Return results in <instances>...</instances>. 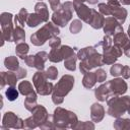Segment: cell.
Wrapping results in <instances>:
<instances>
[{
  "instance_id": "6",
  "label": "cell",
  "mask_w": 130,
  "mask_h": 130,
  "mask_svg": "<svg viewBox=\"0 0 130 130\" xmlns=\"http://www.w3.org/2000/svg\"><path fill=\"white\" fill-rule=\"evenodd\" d=\"M73 11H74L73 2H70V1L64 2L63 4H61V6L56 11L53 12L51 16L52 22H54L57 26L64 27L71 20Z\"/></svg>"
},
{
  "instance_id": "28",
  "label": "cell",
  "mask_w": 130,
  "mask_h": 130,
  "mask_svg": "<svg viewBox=\"0 0 130 130\" xmlns=\"http://www.w3.org/2000/svg\"><path fill=\"white\" fill-rule=\"evenodd\" d=\"M114 129L116 130H125V129H130V119L128 118H117L113 124Z\"/></svg>"
},
{
  "instance_id": "34",
  "label": "cell",
  "mask_w": 130,
  "mask_h": 130,
  "mask_svg": "<svg viewBox=\"0 0 130 130\" xmlns=\"http://www.w3.org/2000/svg\"><path fill=\"white\" fill-rule=\"evenodd\" d=\"M112 45H113V39L111 38V36L105 35V37L103 38V40H102L100 43H98L94 47H95V48L101 47V48H102V51H103V50H107V49L111 48Z\"/></svg>"
},
{
  "instance_id": "13",
  "label": "cell",
  "mask_w": 130,
  "mask_h": 130,
  "mask_svg": "<svg viewBox=\"0 0 130 130\" xmlns=\"http://www.w3.org/2000/svg\"><path fill=\"white\" fill-rule=\"evenodd\" d=\"M73 4H74V10H75L77 16L82 21L88 23V21L91 17L92 9L89 8L88 6H86L84 3H73Z\"/></svg>"
},
{
  "instance_id": "29",
  "label": "cell",
  "mask_w": 130,
  "mask_h": 130,
  "mask_svg": "<svg viewBox=\"0 0 130 130\" xmlns=\"http://www.w3.org/2000/svg\"><path fill=\"white\" fill-rule=\"evenodd\" d=\"M25 39V31L22 26L20 25H15L14 30H13V42L18 44L23 42Z\"/></svg>"
},
{
  "instance_id": "41",
  "label": "cell",
  "mask_w": 130,
  "mask_h": 130,
  "mask_svg": "<svg viewBox=\"0 0 130 130\" xmlns=\"http://www.w3.org/2000/svg\"><path fill=\"white\" fill-rule=\"evenodd\" d=\"M94 72H95V75H96V80H98V82L103 83V82L106 80V78H107V73H106V71H105L104 69H102V68H99V69H96Z\"/></svg>"
},
{
  "instance_id": "31",
  "label": "cell",
  "mask_w": 130,
  "mask_h": 130,
  "mask_svg": "<svg viewBox=\"0 0 130 130\" xmlns=\"http://www.w3.org/2000/svg\"><path fill=\"white\" fill-rule=\"evenodd\" d=\"M18 90H19V92H20L22 95H25V96H26L27 94H29L30 92L35 91L32 85H31V83H30L29 81H27V80H23V81H21V82L18 84Z\"/></svg>"
},
{
  "instance_id": "48",
  "label": "cell",
  "mask_w": 130,
  "mask_h": 130,
  "mask_svg": "<svg viewBox=\"0 0 130 130\" xmlns=\"http://www.w3.org/2000/svg\"><path fill=\"white\" fill-rule=\"evenodd\" d=\"M49 4H50V7L52 8L53 11H56L61 6L60 0H49Z\"/></svg>"
},
{
  "instance_id": "25",
  "label": "cell",
  "mask_w": 130,
  "mask_h": 130,
  "mask_svg": "<svg viewBox=\"0 0 130 130\" xmlns=\"http://www.w3.org/2000/svg\"><path fill=\"white\" fill-rule=\"evenodd\" d=\"M28 12L27 10L23 7L19 10V12L14 16V25H20V26H24V24H26V20L28 17Z\"/></svg>"
},
{
  "instance_id": "39",
  "label": "cell",
  "mask_w": 130,
  "mask_h": 130,
  "mask_svg": "<svg viewBox=\"0 0 130 130\" xmlns=\"http://www.w3.org/2000/svg\"><path fill=\"white\" fill-rule=\"evenodd\" d=\"M74 129H81V130H83V129H91V130H93L94 129V124L92 123V122H89V121H84V122H79L78 121V123H77V125L75 126V128Z\"/></svg>"
},
{
  "instance_id": "49",
  "label": "cell",
  "mask_w": 130,
  "mask_h": 130,
  "mask_svg": "<svg viewBox=\"0 0 130 130\" xmlns=\"http://www.w3.org/2000/svg\"><path fill=\"white\" fill-rule=\"evenodd\" d=\"M123 53H124L127 57H129V58H130V47H129V48H127V49H125V50H123Z\"/></svg>"
},
{
  "instance_id": "46",
  "label": "cell",
  "mask_w": 130,
  "mask_h": 130,
  "mask_svg": "<svg viewBox=\"0 0 130 130\" xmlns=\"http://www.w3.org/2000/svg\"><path fill=\"white\" fill-rule=\"evenodd\" d=\"M24 62L28 67H35V55H27L24 58Z\"/></svg>"
},
{
  "instance_id": "30",
  "label": "cell",
  "mask_w": 130,
  "mask_h": 130,
  "mask_svg": "<svg viewBox=\"0 0 130 130\" xmlns=\"http://www.w3.org/2000/svg\"><path fill=\"white\" fill-rule=\"evenodd\" d=\"M42 22H44V20L38 13L34 12V13H29L28 14V17H27V20H26V24L29 27H36L39 24H41Z\"/></svg>"
},
{
  "instance_id": "18",
  "label": "cell",
  "mask_w": 130,
  "mask_h": 130,
  "mask_svg": "<svg viewBox=\"0 0 130 130\" xmlns=\"http://www.w3.org/2000/svg\"><path fill=\"white\" fill-rule=\"evenodd\" d=\"M104 22H105V17L102 13L98 12L95 9H92V13H91V17L88 21V24L94 28V29H99L102 28L104 26Z\"/></svg>"
},
{
  "instance_id": "21",
  "label": "cell",
  "mask_w": 130,
  "mask_h": 130,
  "mask_svg": "<svg viewBox=\"0 0 130 130\" xmlns=\"http://www.w3.org/2000/svg\"><path fill=\"white\" fill-rule=\"evenodd\" d=\"M35 12L38 13L44 20V22H48L49 20V11H48V6L45 2L39 1L35 5Z\"/></svg>"
},
{
  "instance_id": "27",
  "label": "cell",
  "mask_w": 130,
  "mask_h": 130,
  "mask_svg": "<svg viewBox=\"0 0 130 130\" xmlns=\"http://www.w3.org/2000/svg\"><path fill=\"white\" fill-rule=\"evenodd\" d=\"M29 51V47L26 43L24 42H21V43H18L16 44V47H15V53H16V56L19 57L20 59L24 60V58L27 56V53Z\"/></svg>"
},
{
  "instance_id": "32",
  "label": "cell",
  "mask_w": 130,
  "mask_h": 130,
  "mask_svg": "<svg viewBox=\"0 0 130 130\" xmlns=\"http://www.w3.org/2000/svg\"><path fill=\"white\" fill-rule=\"evenodd\" d=\"M103 62H104V64H106V65H112V64H114L116 61H117V57L115 56V55H113L112 53H111V51H110V48L109 49H107V50H103Z\"/></svg>"
},
{
  "instance_id": "4",
  "label": "cell",
  "mask_w": 130,
  "mask_h": 130,
  "mask_svg": "<svg viewBox=\"0 0 130 130\" xmlns=\"http://www.w3.org/2000/svg\"><path fill=\"white\" fill-rule=\"evenodd\" d=\"M107 113L111 117L119 118L130 109V95H113L107 100Z\"/></svg>"
},
{
  "instance_id": "35",
  "label": "cell",
  "mask_w": 130,
  "mask_h": 130,
  "mask_svg": "<svg viewBox=\"0 0 130 130\" xmlns=\"http://www.w3.org/2000/svg\"><path fill=\"white\" fill-rule=\"evenodd\" d=\"M19 93H20L19 90L16 89L14 86H9V87L5 90V95H6L7 100L10 101V102H13V101L17 100Z\"/></svg>"
},
{
  "instance_id": "9",
  "label": "cell",
  "mask_w": 130,
  "mask_h": 130,
  "mask_svg": "<svg viewBox=\"0 0 130 130\" xmlns=\"http://www.w3.org/2000/svg\"><path fill=\"white\" fill-rule=\"evenodd\" d=\"M9 128H14V129L24 128V120H22L16 114L10 111L4 113L2 118V125H1V129H9Z\"/></svg>"
},
{
  "instance_id": "1",
  "label": "cell",
  "mask_w": 130,
  "mask_h": 130,
  "mask_svg": "<svg viewBox=\"0 0 130 130\" xmlns=\"http://www.w3.org/2000/svg\"><path fill=\"white\" fill-rule=\"evenodd\" d=\"M77 58L80 60L79 70L82 74H85L93 68L105 65L103 62V55L96 51L95 47L89 46L80 49L77 52Z\"/></svg>"
},
{
  "instance_id": "7",
  "label": "cell",
  "mask_w": 130,
  "mask_h": 130,
  "mask_svg": "<svg viewBox=\"0 0 130 130\" xmlns=\"http://www.w3.org/2000/svg\"><path fill=\"white\" fill-rule=\"evenodd\" d=\"M47 80L48 78L45 74V71L43 70H38L32 75V83L38 94H41V95L52 94L54 85L52 82H49Z\"/></svg>"
},
{
  "instance_id": "24",
  "label": "cell",
  "mask_w": 130,
  "mask_h": 130,
  "mask_svg": "<svg viewBox=\"0 0 130 130\" xmlns=\"http://www.w3.org/2000/svg\"><path fill=\"white\" fill-rule=\"evenodd\" d=\"M23 105H24V108L27 111L31 112L38 106V104H37V91H32L29 94H27L25 96V100L23 102Z\"/></svg>"
},
{
  "instance_id": "45",
  "label": "cell",
  "mask_w": 130,
  "mask_h": 130,
  "mask_svg": "<svg viewBox=\"0 0 130 130\" xmlns=\"http://www.w3.org/2000/svg\"><path fill=\"white\" fill-rule=\"evenodd\" d=\"M14 72H15V74H16V76H17L18 79H23V78L27 75L26 69H24V68H22V67H20V66H19V68H18L16 71H14Z\"/></svg>"
},
{
  "instance_id": "56",
  "label": "cell",
  "mask_w": 130,
  "mask_h": 130,
  "mask_svg": "<svg viewBox=\"0 0 130 130\" xmlns=\"http://www.w3.org/2000/svg\"><path fill=\"white\" fill-rule=\"evenodd\" d=\"M107 1H108V0H107Z\"/></svg>"
},
{
  "instance_id": "12",
  "label": "cell",
  "mask_w": 130,
  "mask_h": 130,
  "mask_svg": "<svg viewBox=\"0 0 130 130\" xmlns=\"http://www.w3.org/2000/svg\"><path fill=\"white\" fill-rule=\"evenodd\" d=\"M31 117L34 119V121L36 122V124L38 125V127L40 128L50 117L47 109L42 106V105H38L32 111H31Z\"/></svg>"
},
{
  "instance_id": "19",
  "label": "cell",
  "mask_w": 130,
  "mask_h": 130,
  "mask_svg": "<svg viewBox=\"0 0 130 130\" xmlns=\"http://www.w3.org/2000/svg\"><path fill=\"white\" fill-rule=\"evenodd\" d=\"M94 95L98 101L100 102H106L110 96V91H109V88L107 86V83H102L99 87H96L94 89Z\"/></svg>"
},
{
  "instance_id": "50",
  "label": "cell",
  "mask_w": 130,
  "mask_h": 130,
  "mask_svg": "<svg viewBox=\"0 0 130 130\" xmlns=\"http://www.w3.org/2000/svg\"><path fill=\"white\" fill-rule=\"evenodd\" d=\"M122 5H130V0H119Z\"/></svg>"
},
{
  "instance_id": "2",
  "label": "cell",
  "mask_w": 130,
  "mask_h": 130,
  "mask_svg": "<svg viewBox=\"0 0 130 130\" xmlns=\"http://www.w3.org/2000/svg\"><path fill=\"white\" fill-rule=\"evenodd\" d=\"M52 120L55 129L57 130L74 129L78 123V118L74 112L66 110L61 107H57L54 110L52 114Z\"/></svg>"
},
{
  "instance_id": "3",
  "label": "cell",
  "mask_w": 130,
  "mask_h": 130,
  "mask_svg": "<svg viewBox=\"0 0 130 130\" xmlns=\"http://www.w3.org/2000/svg\"><path fill=\"white\" fill-rule=\"evenodd\" d=\"M74 86V77L70 74L63 75L60 80L54 85L52 92V101L55 105L59 106L63 103L64 98L71 91Z\"/></svg>"
},
{
  "instance_id": "23",
  "label": "cell",
  "mask_w": 130,
  "mask_h": 130,
  "mask_svg": "<svg viewBox=\"0 0 130 130\" xmlns=\"http://www.w3.org/2000/svg\"><path fill=\"white\" fill-rule=\"evenodd\" d=\"M49 60L53 63H59L64 60L62 53V45L57 48H51V51L49 53Z\"/></svg>"
},
{
  "instance_id": "11",
  "label": "cell",
  "mask_w": 130,
  "mask_h": 130,
  "mask_svg": "<svg viewBox=\"0 0 130 130\" xmlns=\"http://www.w3.org/2000/svg\"><path fill=\"white\" fill-rule=\"evenodd\" d=\"M103 29L105 35H109V36H114L117 32L124 31L122 24L113 16H108L105 18Z\"/></svg>"
},
{
  "instance_id": "33",
  "label": "cell",
  "mask_w": 130,
  "mask_h": 130,
  "mask_svg": "<svg viewBox=\"0 0 130 130\" xmlns=\"http://www.w3.org/2000/svg\"><path fill=\"white\" fill-rule=\"evenodd\" d=\"M77 54H73L72 56L68 57L64 60V67L69 71H74L76 69V60H77Z\"/></svg>"
},
{
  "instance_id": "54",
  "label": "cell",
  "mask_w": 130,
  "mask_h": 130,
  "mask_svg": "<svg viewBox=\"0 0 130 130\" xmlns=\"http://www.w3.org/2000/svg\"><path fill=\"white\" fill-rule=\"evenodd\" d=\"M127 112H128V114H129V115H130V109H129V110H128V111H127Z\"/></svg>"
},
{
  "instance_id": "51",
  "label": "cell",
  "mask_w": 130,
  "mask_h": 130,
  "mask_svg": "<svg viewBox=\"0 0 130 130\" xmlns=\"http://www.w3.org/2000/svg\"><path fill=\"white\" fill-rule=\"evenodd\" d=\"M89 4H91V5H93V4H96L98 2H99V0H86Z\"/></svg>"
},
{
  "instance_id": "15",
  "label": "cell",
  "mask_w": 130,
  "mask_h": 130,
  "mask_svg": "<svg viewBox=\"0 0 130 130\" xmlns=\"http://www.w3.org/2000/svg\"><path fill=\"white\" fill-rule=\"evenodd\" d=\"M113 43L114 45L120 47L122 50H125L130 47V38L124 31L117 32L113 36Z\"/></svg>"
},
{
  "instance_id": "16",
  "label": "cell",
  "mask_w": 130,
  "mask_h": 130,
  "mask_svg": "<svg viewBox=\"0 0 130 130\" xmlns=\"http://www.w3.org/2000/svg\"><path fill=\"white\" fill-rule=\"evenodd\" d=\"M1 75V88H3L6 84H8L9 86H15L16 85V82L18 80L16 74L14 71H8V72H4L2 71L0 73Z\"/></svg>"
},
{
  "instance_id": "43",
  "label": "cell",
  "mask_w": 130,
  "mask_h": 130,
  "mask_svg": "<svg viewBox=\"0 0 130 130\" xmlns=\"http://www.w3.org/2000/svg\"><path fill=\"white\" fill-rule=\"evenodd\" d=\"M37 127H38V125L36 124V122L34 121L31 116L24 120V128H26V129H35Z\"/></svg>"
},
{
  "instance_id": "26",
  "label": "cell",
  "mask_w": 130,
  "mask_h": 130,
  "mask_svg": "<svg viewBox=\"0 0 130 130\" xmlns=\"http://www.w3.org/2000/svg\"><path fill=\"white\" fill-rule=\"evenodd\" d=\"M4 65L9 71H16L19 68V62L16 56H8L4 59Z\"/></svg>"
},
{
  "instance_id": "53",
  "label": "cell",
  "mask_w": 130,
  "mask_h": 130,
  "mask_svg": "<svg viewBox=\"0 0 130 130\" xmlns=\"http://www.w3.org/2000/svg\"><path fill=\"white\" fill-rule=\"evenodd\" d=\"M127 35H128V37L130 38V24H129V26H128V30H127Z\"/></svg>"
},
{
  "instance_id": "17",
  "label": "cell",
  "mask_w": 130,
  "mask_h": 130,
  "mask_svg": "<svg viewBox=\"0 0 130 130\" xmlns=\"http://www.w3.org/2000/svg\"><path fill=\"white\" fill-rule=\"evenodd\" d=\"M110 8H111V15L114 18H116L121 24H123L125 22L126 18H127V15H128V12H127L126 8L122 7L121 5H118V6H110Z\"/></svg>"
},
{
  "instance_id": "5",
  "label": "cell",
  "mask_w": 130,
  "mask_h": 130,
  "mask_svg": "<svg viewBox=\"0 0 130 130\" xmlns=\"http://www.w3.org/2000/svg\"><path fill=\"white\" fill-rule=\"evenodd\" d=\"M59 32L60 29L54 22H46V24L30 36V42L35 46H43L53 36H58Z\"/></svg>"
},
{
  "instance_id": "14",
  "label": "cell",
  "mask_w": 130,
  "mask_h": 130,
  "mask_svg": "<svg viewBox=\"0 0 130 130\" xmlns=\"http://www.w3.org/2000/svg\"><path fill=\"white\" fill-rule=\"evenodd\" d=\"M105 114H106L105 109L101 104L94 103V104L91 105V107H90V118H91L92 122H94V123L101 122L104 119Z\"/></svg>"
},
{
  "instance_id": "36",
  "label": "cell",
  "mask_w": 130,
  "mask_h": 130,
  "mask_svg": "<svg viewBox=\"0 0 130 130\" xmlns=\"http://www.w3.org/2000/svg\"><path fill=\"white\" fill-rule=\"evenodd\" d=\"M69 29H70V32L71 34H78L81 29H82V23L79 19H73L70 23V26H69Z\"/></svg>"
},
{
  "instance_id": "10",
  "label": "cell",
  "mask_w": 130,
  "mask_h": 130,
  "mask_svg": "<svg viewBox=\"0 0 130 130\" xmlns=\"http://www.w3.org/2000/svg\"><path fill=\"white\" fill-rule=\"evenodd\" d=\"M106 83H107V86L109 88L111 96H113V95H123L128 89V85H127L126 81L124 80V78L116 77L114 79H111V80L107 81Z\"/></svg>"
},
{
  "instance_id": "37",
  "label": "cell",
  "mask_w": 130,
  "mask_h": 130,
  "mask_svg": "<svg viewBox=\"0 0 130 130\" xmlns=\"http://www.w3.org/2000/svg\"><path fill=\"white\" fill-rule=\"evenodd\" d=\"M122 69H123V65L122 64H119V63L115 64L114 63L110 68V73L114 77H119L122 74Z\"/></svg>"
},
{
  "instance_id": "22",
  "label": "cell",
  "mask_w": 130,
  "mask_h": 130,
  "mask_svg": "<svg viewBox=\"0 0 130 130\" xmlns=\"http://www.w3.org/2000/svg\"><path fill=\"white\" fill-rule=\"evenodd\" d=\"M98 82L96 80V75H95V72H91V71H88L86 72L84 75H83V78H82V85L87 88V89H90L91 87L94 86V84Z\"/></svg>"
},
{
  "instance_id": "44",
  "label": "cell",
  "mask_w": 130,
  "mask_h": 130,
  "mask_svg": "<svg viewBox=\"0 0 130 130\" xmlns=\"http://www.w3.org/2000/svg\"><path fill=\"white\" fill-rule=\"evenodd\" d=\"M40 128L41 129H55V126H54V123H53V120H52V115L49 117V119Z\"/></svg>"
},
{
  "instance_id": "47",
  "label": "cell",
  "mask_w": 130,
  "mask_h": 130,
  "mask_svg": "<svg viewBox=\"0 0 130 130\" xmlns=\"http://www.w3.org/2000/svg\"><path fill=\"white\" fill-rule=\"evenodd\" d=\"M122 77L124 79H128L130 78V67L127 65H123V69H122Z\"/></svg>"
},
{
  "instance_id": "55",
  "label": "cell",
  "mask_w": 130,
  "mask_h": 130,
  "mask_svg": "<svg viewBox=\"0 0 130 130\" xmlns=\"http://www.w3.org/2000/svg\"><path fill=\"white\" fill-rule=\"evenodd\" d=\"M39 1H42V0H39Z\"/></svg>"
},
{
  "instance_id": "20",
  "label": "cell",
  "mask_w": 130,
  "mask_h": 130,
  "mask_svg": "<svg viewBox=\"0 0 130 130\" xmlns=\"http://www.w3.org/2000/svg\"><path fill=\"white\" fill-rule=\"evenodd\" d=\"M49 59V54L45 51L38 52L35 55V68L37 70H44L45 63Z\"/></svg>"
},
{
  "instance_id": "40",
  "label": "cell",
  "mask_w": 130,
  "mask_h": 130,
  "mask_svg": "<svg viewBox=\"0 0 130 130\" xmlns=\"http://www.w3.org/2000/svg\"><path fill=\"white\" fill-rule=\"evenodd\" d=\"M98 8H99V12L102 13L103 15L105 16L111 15V8L108 5V3H99Z\"/></svg>"
},
{
  "instance_id": "52",
  "label": "cell",
  "mask_w": 130,
  "mask_h": 130,
  "mask_svg": "<svg viewBox=\"0 0 130 130\" xmlns=\"http://www.w3.org/2000/svg\"><path fill=\"white\" fill-rule=\"evenodd\" d=\"M86 0H73V3H84Z\"/></svg>"
},
{
  "instance_id": "42",
  "label": "cell",
  "mask_w": 130,
  "mask_h": 130,
  "mask_svg": "<svg viewBox=\"0 0 130 130\" xmlns=\"http://www.w3.org/2000/svg\"><path fill=\"white\" fill-rule=\"evenodd\" d=\"M49 46H50V48H57V47L61 46V39L58 36H53L49 40Z\"/></svg>"
},
{
  "instance_id": "8",
  "label": "cell",
  "mask_w": 130,
  "mask_h": 130,
  "mask_svg": "<svg viewBox=\"0 0 130 130\" xmlns=\"http://www.w3.org/2000/svg\"><path fill=\"white\" fill-rule=\"evenodd\" d=\"M1 20V35L6 42H13V15L9 12H3L0 16Z\"/></svg>"
},
{
  "instance_id": "38",
  "label": "cell",
  "mask_w": 130,
  "mask_h": 130,
  "mask_svg": "<svg viewBox=\"0 0 130 130\" xmlns=\"http://www.w3.org/2000/svg\"><path fill=\"white\" fill-rule=\"evenodd\" d=\"M45 74H46V76H47L48 79L55 80V79H57V76H58V69L55 66H50L45 71Z\"/></svg>"
}]
</instances>
